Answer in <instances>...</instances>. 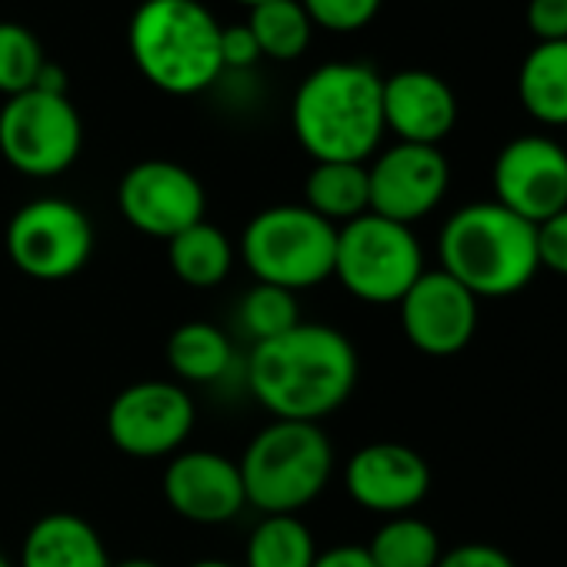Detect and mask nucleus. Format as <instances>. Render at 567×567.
Here are the masks:
<instances>
[{"label":"nucleus","mask_w":567,"mask_h":567,"mask_svg":"<svg viewBox=\"0 0 567 567\" xmlns=\"http://www.w3.org/2000/svg\"><path fill=\"white\" fill-rule=\"evenodd\" d=\"M305 207H311L328 224L341 227L371 210V184L368 164L348 161H321L311 167L305 181Z\"/></svg>","instance_id":"obj_22"},{"label":"nucleus","mask_w":567,"mask_h":567,"mask_svg":"<svg viewBox=\"0 0 567 567\" xmlns=\"http://www.w3.org/2000/svg\"><path fill=\"white\" fill-rule=\"evenodd\" d=\"M437 567H517V564L511 560L507 550L484 544V540H471V544H457L444 550Z\"/></svg>","instance_id":"obj_32"},{"label":"nucleus","mask_w":567,"mask_h":567,"mask_svg":"<svg viewBox=\"0 0 567 567\" xmlns=\"http://www.w3.org/2000/svg\"><path fill=\"white\" fill-rule=\"evenodd\" d=\"M0 567H14V564H11V560H8L4 554H0Z\"/></svg>","instance_id":"obj_38"},{"label":"nucleus","mask_w":567,"mask_h":567,"mask_svg":"<svg viewBox=\"0 0 567 567\" xmlns=\"http://www.w3.org/2000/svg\"><path fill=\"white\" fill-rule=\"evenodd\" d=\"M111 567H164L151 557H124V560H111Z\"/></svg>","instance_id":"obj_35"},{"label":"nucleus","mask_w":567,"mask_h":567,"mask_svg":"<svg viewBox=\"0 0 567 567\" xmlns=\"http://www.w3.org/2000/svg\"><path fill=\"white\" fill-rule=\"evenodd\" d=\"M34 91H44V94H68V74H64V68L48 61V64L41 68V74H38Z\"/></svg>","instance_id":"obj_34"},{"label":"nucleus","mask_w":567,"mask_h":567,"mask_svg":"<svg viewBox=\"0 0 567 567\" xmlns=\"http://www.w3.org/2000/svg\"><path fill=\"white\" fill-rule=\"evenodd\" d=\"M127 48L137 71L174 97L200 94L224 74L220 24L200 0H144L131 14Z\"/></svg>","instance_id":"obj_4"},{"label":"nucleus","mask_w":567,"mask_h":567,"mask_svg":"<svg viewBox=\"0 0 567 567\" xmlns=\"http://www.w3.org/2000/svg\"><path fill=\"white\" fill-rule=\"evenodd\" d=\"M247 28L260 48V58L270 61H298L315 34L301 0H267V4L250 8Z\"/></svg>","instance_id":"obj_25"},{"label":"nucleus","mask_w":567,"mask_h":567,"mask_svg":"<svg viewBox=\"0 0 567 567\" xmlns=\"http://www.w3.org/2000/svg\"><path fill=\"white\" fill-rule=\"evenodd\" d=\"M381 107L384 131H391L401 144L441 147L457 124V97L451 84L424 68H404L384 78Z\"/></svg>","instance_id":"obj_17"},{"label":"nucleus","mask_w":567,"mask_h":567,"mask_svg":"<svg viewBox=\"0 0 567 567\" xmlns=\"http://www.w3.org/2000/svg\"><path fill=\"white\" fill-rule=\"evenodd\" d=\"M318 544L298 514H264L244 547V567H315Z\"/></svg>","instance_id":"obj_23"},{"label":"nucleus","mask_w":567,"mask_h":567,"mask_svg":"<svg viewBox=\"0 0 567 567\" xmlns=\"http://www.w3.org/2000/svg\"><path fill=\"white\" fill-rule=\"evenodd\" d=\"M197 421L194 401L177 381L127 384L107 408L111 444L137 461L174 457Z\"/></svg>","instance_id":"obj_10"},{"label":"nucleus","mask_w":567,"mask_h":567,"mask_svg":"<svg viewBox=\"0 0 567 567\" xmlns=\"http://www.w3.org/2000/svg\"><path fill=\"white\" fill-rule=\"evenodd\" d=\"M187 567H240V564H230V560H220V557H204V560H194Z\"/></svg>","instance_id":"obj_36"},{"label":"nucleus","mask_w":567,"mask_h":567,"mask_svg":"<svg viewBox=\"0 0 567 567\" xmlns=\"http://www.w3.org/2000/svg\"><path fill=\"white\" fill-rule=\"evenodd\" d=\"M517 101L544 127H567V41L534 44L517 68Z\"/></svg>","instance_id":"obj_19"},{"label":"nucleus","mask_w":567,"mask_h":567,"mask_svg":"<svg viewBox=\"0 0 567 567\" xmlns=\"http://www.w3.org/2000/svg\"><path fill=\"white\" fill-rule=\"evenodd\" d=\"M11 264L44 284L78 277L94 254L91 217L64 197L28 200L8 224L4 234Z\"/></svg>","instance_id":"obj_9"},{"label":"nucleus","mask_w":567,"mask_h":567,"mask_svg":"<svg viewBox=\"0 0 567 567\" xmlns=\"http://www.w3.org/2000/svg\"><path fill=\"white\" fill-rule=\"evenodd\" d=\"M524 21L537 44L567 41V0H527Z\"/></svg>","instance_id":"obj_30"},{"label":"nucleus","mask_w":567,"mask_h":567,"mask_svg":"<svg viewBox=\"0 0 567 567\" xmlns=\"http://www.w3.org/2000/svg\"><path fill=\"white\" fill-rule=\"evenodd\" d=\"M424 270V247L408 224L368 210L338 227L334 277L361 305H398Z\"/></svg>","instance_id":"obj_7"},{"label":"nucleus","mask_w":567,"mask_h":567,"mask_svg":"<svg viewBox=\"0 0 567 567\" xmlns=\"http://www.w3.org/2000/svg\"><path fill=\"white\" fill-rule=\"evenodd\" d=\"M441 270L481 301L511 298L537 277V230L497 200L457 207L437 234Z\"/></svg>","instance_id":"obj_3"},{"label":"nucleus","mask_w":567,"mask_h":567,"mask_svg":"<svg viewBox=\"0 0 567 567\" xmlns=\"http://www.w3.org/2000/svg\"><path fill=\"white\" fill-rule=\"evenodd\" d=\"M237 4H244V8H257V4H267V0H237Z\"/></svg>","instance_id":"obj_37"},{"label":"nucleus","mask_w":567,"mask_h":567,"mask_svg":"<svg viewBox=\"0 0 567 567\" xmlns=\"http://www.w3.org/2000/svg\"><path fill=\"white\" fill-rule=\"evenodd\" d=\"M260 61V48L247 24L220 28V64L224 71H244Z\"/></svg>","instance_id":"obj_31"},{"label":"nucleus","mask_w":567,"mask_h":567,"mask_svg":"<svg viewBox=\"0 0 567 567\" xmlns=\"http://www.w3.org/2000/svg\"><path fill=\"white\" fill-rule=\"evenodd\" d=\"M338 227L305 204L257 210L240 234V257L257 284L301 295L334 277Z\"/></svg>","instance_id":"obj_6"},{"label":"nucleus","mask_w":567,"mask_h":567,"mask_svg":"<svg viewBox=\"0 0 567 567\" xmlns=\"http://www.w3.org/2000/svg\"><path fill=\"white\" fill-rule=\"evenodd\" d=\"M384 0H301L305 14L315 28H324L331 34H354L364 31L378 14Z\"/></svg>","instance_id":"obj_28"},{"label":"nucleus","mask_w":567,"mask_h":567,"mask_svg":"<svg viewBox=\"0 0 567 567\" xmlns=\"http://www.w3.org/2000/svg\"><path fill=\"white\" fill-rule=\"evenodd\" d=\"M14 567H111V554L91 520L74 511H51L28 527Z\"/></svg>","instance_id":"obj_18"},{"label":"nucleus","mask_w":567,"mask_h":567,"mask_svg":"<svg viewBox=\"0 0 567 567\" xmlns=\"http://www.w3.org/2000/svg\"><path fill=\"white\" fill-rule=\"evenodd\" d=\"M534 230H537V264L557 277H567V207L547 217L544 224H537Z\"/></svg>","instance_id":"obj_29"},{"label":"nucleus","mask_w":567,"mask_h":567,"mask_svg":"<svg viewBox=\"0 0 567 567\" xmlns=\"http://www.w3.org/2000/svg\"><path fill=\"white\" fill-rule=\"evenodd\" d=\"M247 504L260 514H298L321 497L334 474V444L321 424L270 421L237 461Z\"/></svg>","instance_id":"obj_5"},{"label":"nucleus","mask_w":567,"mask_h":567,"mask_svg":"<svg viewBox=\"0 0 567 567\" xmlns=\"http://www.w3.org/2000/svg\"><path fill=\"white\" fill-rule=\"evenodd\" d=\"M117 210L137 234L171 240L204 220L207 194L184 164L141 161L117 184Z\"/></svg>","instance_id":"obj_12"},{"label":"nucleus","mask_w":567,"mask_h":567,"mask_svg":"<svg viewBox=\"0 0 567 567\" xmlns=\"http://www.w3.org/2000/svg\"><path fill=\"white\" fill-rule=\"evenodd\" d=\"M48 64L38 34L24 24L0 21V94L14 97L38 84L41 68Z\"/></svg>","instance_id":"obj_27"},{"label":"nucleus","mask_w":567,"mask_h":567,"mask_svg":"<svg viewBox=\"0 0 567 567\" xmlns=\"http://www.w3.org/2000/svg\"><path fill=\"white\" fill-rule=\"evenodd\" d=\"M344 491L371 514H411L431 491V467L408 444L374 441L351 454L344 467Z\"/></svg>","instance_id":"obj_15"},{"label":"nucleus","mask_w":567,"mask_h":567,"mask_svg":"<svg viewBox=\"0 0 567 567\" xmlns=\"http://www.w3.org/2000/svg\"><path fill=\"white\" fill-rule=\"evenodd\" d=\"M358 378L354 341L318 321H301L288 334L254 344L244 364L250 398L274 421L321 424L351 401Z\"/></svg>","instance_id":"obj_1"},{"label":"nucleus","mask_w":567,"mask_h":567,"mask_svg":"<svg viewBox=\"0 0 567 567\" xmlns=\"http://www.w3.org/2000/svg\"><path fill=\"white\" fill-rule=\"evenodd\" d=\"M237 321H240V328L247 331V338H250L254 344L288 334L291 328L301 324L298 295L284 291V288H270V284H257V280H254V288L240 298Z\"/></svg>","instance_id":"obj_26"},{"label":"nucleus","mask_w":567,"mask_h":567,"mask_svg":"<svg viewBox=\"0 0 567 567\" xmlns=\"http://www.w3.org/2000/svg\"><path fill=\"white\" fill-rule=\"evenodd\" d=\"M315 567H374V560H371L368 547H361V544H338V547L318 550Z\"/></svg>","instance_id":"obj_33"},{"label":"nucleus","mask_w":567,"mask_h":567,"mask_svg":"<svg viewBox=\"0 0 567 567\" xmlns=\"http://www.w3.org/2000/svg\"><path fill=\"white\" fill-rule=\"evenodd\" d=\"M384 78L361 61L315 68L295 91L291 124L301 147L321 161L364 164L384 137Z\"/></svg>","instance_id":"obj_2"},{"label":"nucleus","mask_w":567,"mask_h":567,"mask_svg":"<svg viewBox=\"0 0 567 567\" xmlns=\"http://www.w3.org/2000/svg\"><path fill=\"white\" fill-rule=\"evenodd\" d=\"M491 184L501 207L537 227L567 207V147L547 134H520L497 151Z\"/></svg>","instance_id":"obj_11"},{"label":"nucleus","mask_w":567,"mask_h":567,"mask_svg":"<svg viewBox=\"0 0 567 567\" xmlns=\"http://www.w3.org/2000/svg\"><path fill=\"white\" fill-rule=\"evenodd\" d=\"M364 547L374 567H437L444 554L437 530L417 514L384 517V524Z\"/></svg>","instance_id":"obj_24"},{"label":"nucleus","mask_w":567,"mask_h":567,"mask_svg":"<svg viewBox=\"0 0 567 567\" xmlns=\"http://www.w3.org/2000/svg\"><path fill=\"white\" fill-rule=\"evenodd\" d=\"M167 264L187 288L210 291L234 270V244L220 227L200 220L167 240Z\"/></svg>","instance_id":"obj_20"},{"label":"nucleus","mask_w":567,"mask_h":567,"mask_svg":"<svg viewBox=\"0 0 567 567\" xmlns=\"http://www.w3.org/2000/svg\"><path fill=\"white\" fill-rule=\"evenodd\" d=\"M167 368L174 371L177 384H214L227 378L234 364L230 338L210 321H187L171 331L167 338Z\"/></svg>","instance_id":"obj_21"},{"label":"nucleus","mask_w":567,"mask_h":567,"mask_svg":"<svg viewBox=\"0 0 567 567\" xmlns=\"http://www.w3.org/2000/svg\"><path fill=\"white\" fill-rule=\"evenodd\" d=\"M371 214L414 227L441 207L451 187V164L441 147L394 144L368 164Z\"/></svg>","instance_id":"obj_13"},{"label":"nucleus","mask_w":567,"mask_h":567,"mask_svg":"<svg viewBox=\"0 0 567 567\" xmlns=\"http://www.w3.org/2000/svg\"><path fill=\"white\" fill-rule=\"evenodd\" d=\"M164 501L190 524H227L247 507L240 467L220 451H177L164 467Z\"/></svg>","instance_id":"obj_16"},{"label":"nucleus","mask_w":567,"mask_h":567,"mask_svg":"<svg viewBox=\"0 0 567 567\" xmlns=\"http://www.w3.org/2000/svg\"><path fill=\"white\" fill-rule=\"evenodd\" d=\"M84 124L68 94L24 91L0 107V154L24 177H58L74 167Z\"/></svg>","instance_id":"obj_8"},{"label":"nucleus","mask_w":567,"mask_h":567,"mask_svg":"<svg viewBox=\"0 0 567 567\" xmlns=\"http://www.w3.org/2000/svg\"><path fill=\"white\" fill-rule=\"evenodd\" d=\"M477 298L441 267L424 270L398 301L408 344L427 358H454L477 334Z\"/></svg>","instance_id":"obj_14"}]
</instances>
